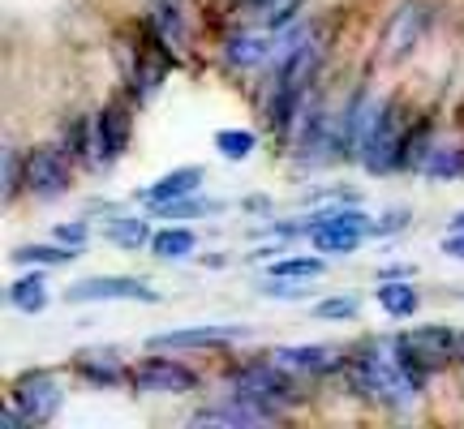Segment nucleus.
I'll return each mask as SVG.
<instances>
[{"label":"nucleus","instance_id":"f8f14e48","mask_svg":"<svg viewBox=\"0 0 464 429\" xmlns=\"http://www.w3.org/2000/svg\"><path fill=\"white\" fill-rule=\"evenodd\" d=\"M95 125H100V142H103V164H116L121 150L130 147V108L121 100H112L95 116Z\"/></svg>","mask_w":464,"mask_h":429},{"label":"nucleus","instance_id":"9d476101","mask_svg":"<svg viewBox=\"0 0 464 429\" xmlns=\"http://www.w3.org/2000/svg\"><path fill=\"white\" fill-rule=\"evenodd\" d=\"M426 5H417V0H409V5H400L396 17L387 22V31H382V61H400V56H409V52L417 48V39H421V31H426Z\"/></svg>","mask_w":464,"mask_h":429},{"label":"nucleus","instance_id":"dca6fc26","mask_svg":"<svg viewBox=\"0 0 464 429\" xmlns=\"http://www.w3.org/2000/svg\"><path fill=\"white\" fill-rule=\"evenodd\" d=\"M365 228H348V224H332V219H318L314 232H310V241H314L318 253H327V258H344V253H353V249L362 245Z\"/></svg>","mask_w":464,"mask_h":429},{"label":"nucleus","instance_id":"39448f33","mask_svg":"<svg viewBox=\"0 0 464 429\" xmlns=\"http://www.w3.org/2000/svg\"><path fill=\"white\" fill-rule=\"evenodd\" d=\"M61 404H65V386L52 369H26L9 386V408H17L26 425H48L61 413Z\"/></svg>","mask_w":464,"mask_h":429},{"label":"nucleus","instance_id":"2eb2a0df","mask_svg":"<svg viewBox=\"0 0 464 429\" xmlns=\"http://www.w3.org/2000/svg\"><path fill=\"white\" fill-rule=\"evenodd\" d=\"M276 52V39L271 34H232L224 43V61L237 69H254V65H266Z\"/></svg>","mask_w":464,"mask_h":429},{"label":"nucleus","instance_id":"f03ea898","mask_svg":"<svg viewBox=\"0 0 464 429\" xmlns=\"http://www.w3.org/2000/svg\"><path fill=\"white\" fill-rule=\"evenodd\" d=\"M297 382L284 365H276L271 357H258V361L237 365L228 374V391L241 399H254V404H266V408H284V404H297Z\"/></svg>","mask_w":464,"mask_h":429},{"label":"nucleus","instance_id":"393cba45","mask_svg":"<svg viewBox=\"0 0 464 429\" xmlns=\"http://www.w3.org/2000/svg\"><path fill=\"white\" fill-rule=\"evenodd\" d=\"M323 258H280V262H271V271L266 275H276V280H318L323 275Z\"/></svg>","mask_w":464,"mask_h":429},{"label":"nucleus","instance_id":"20e7f679","mask_svg":"<svg viewBox=\"0 0 464 429\" xmlns=\"http://www.w3.org/2000/svg\"><path fill=\"white\" fill-rule=\"evenodd\" d=\"M409 112H404V103L400 100H387L382 103V116L374 133H370V142L362 150V167L365 172H374V176H387V172H400V155H404V138H409Z\"/></svg>","mask_w":464,"mask_h":429},{"label":"nucleus","instance_id":"473e14b6","mask_svg":"<svg viewBox=\"0 0 464 429\" xmlns=\"http://www.w3.org/2000/svg\"><path fill=\"white\" fill-rule=\"evenodd\" d=\"M456 361L464 365V335H460V348H456Z\"/></svg>","mask_w":464,"mask_h":429},{"label":"nucleus","instance_id":"2f4dec72","mask_svg":"<svg viewBox=\"0 0 464 429\" xmlns=\"http://www.w3.org/2000/svg\"><path fill=\"white\" fill-rule=\"evenodd\" d=\"M448 228H451V232H464V211L451 214V224H448Z\"/></svg>","mask_w":464,"mask_h":429},{"label":"nucleus","instance_id":"6ab92c4d","mask_svg":"<svg viewBox=\"0 0 464 429\" xmlns=\"http://www.w3.org/2000/svg\"><path fill=\"white\" fill-rule=\"evenodd\" d=\"M78 258V249L61 245V241H52V245H17L9 253V262H22V266H65Z\"/></svg>","mask_w":464,"mask_h":429},{"label":"nucleus","instance_id":"9b49d317","mask_svg":"<svg viewBox=\"0 0 464 429\" xmlns=\"http://www.w3.org/2000/svg\"><path fill=\"white\" fill-rule=\"evenodd\" d=\"M271 361L284 365V369H288L293 378H318V374H327V369H335V365H344L335 348H323V344L276 348V352H271Z\"/></svg>","mask_w":464,"mask_h":429},{"label":"nucleus","instance_id":"a878e982","mask_svg":"<svg viewBox=\"0 0 464 429\" xmlns=\"http://www.w3.org/2000/svg\"><path fill=\"white\" fill-rule=\"evenodd\" d=\"M421 172H426V176H439V181H448V176H460V172H464V155H460L456 147H434Z\"/></svg>","mask_w":464,"mask_h":429},{"label":"nucleus","instance_id":"f3484780","mask_svg":"<svg viewBox=\"0 0 464 429\" xmlns=\"http://www.w3.org/2000/svg\"><path fill=\"white\" fill-rule=\"evenodd\" d=\"M150 249H155V258H164V262H181V258H189V253L198 249V236L189 228H164L150 236Z\"/></svg>","mask_w":464,"mask_h":429},{"label":"nucleus","instance_id":"1a4fd4ad","mask_svg":"<svg viewBox=\"0 0 464 429\" xmlns=\"http://www.w3.org/2000/svg\"><path fill=\"white\" fill-rule=\"evenodd\" d=\"M249 327H181V330H164V335H150L147 348L150 352H181V348H224L232 339H246Z\"/></svg>","mask_w":464,"mask_h":429},{"label":"nucleus","instance_id":"4468645a","mask_svg":"<svg viewBox=\"0 0 464 429\" xmlns=\"http://www.w3.org/2000/svg\"><path fill=\"white\" fill-rule=\"evenodd\" d=\"M198 189H202V167H177V172L160 176L155 185H147L142 198H147L150 206H168V202H181V198H189V194H198Z\"/></svg>","mask_w":464,"mask_h":429},{"label":"nucleus","instance_id":"c85d7f7f","mask_svg":"<svg viewBox=\"0 0 464 429\" xmlns=\"http://www.w3.org/2000/svg\"><path fill=\"white\" fill-rule=\"evenodd\" d=\"M52 241H61V245H69V249H82L86 245V224L82 219L56 224V228H52Z\"/></svg>","mask_w":464,"mask_h":429},{"label":"nucleus","instance_id":"aec40b11","mask_svg":"<svg viewBox=\"0 0 464 429\" xmlns=\"http://www.w3.org/2000/svg\"><path fill=\"white\" fill-rule=\"evenodd\" d=\"M103 232H108V241H112V245H121V249L150 245L147 219H138V214H116V219H108V224H103Z\"/></svg>","mask_w":464,"mask_h":429},{"label":"nucleus","instance_id":"ddd939ff","mask_svg":"<svg viewBox=\"0 0 464 429\" xmlns=\"http://www.w3.org/2000/svg\"><path fill=\"white\" fill-rule=\"evenodd\" d=\"M73 369H78V374H82L86 382H95V386H121V382H130V369L116 361L112 348L78 352V357H73Z\"/></svg>","mask_w":464,"mask_h":429},{"label":"nucleus","instance_id":"412c9836","mask_svg":"<svg viewBox=\"0 0 464 429\" xmlns=\"http://www.w3.org/2000/svg\"><path fill=\"white\" fill-rule=\"evenodd\" d=\"M379 305L392 318H413L417 314V288L409 280H382Z\"/></svg>","mask_w":464,"mask_h":429},{"label":"nucleus","instance_id":"b1692460","mask_svg":"<svg viewBox=\"0 0 464 429\" xmlns=\"http://www.w3.org/2000/svg\"><path fill=\"white\" fill-rule=\"evenodd\" d=\"M254 147H258V138H254L249 129H219L216 133V150L224 155V159H232V164L249 159V155H254Z\"/></svg>","mask_w":464,"mask_h":429},{"label":"nucleus","instance_id":"7c9ffc66","mask_svg":"<svg viewBox=\"0 0 464 429\" xmlns=\"http://www.w3.org/2000/svg\"><path fill=\"white\" fill-rule=\"evenodd\" d=\"M443 253H448V258H460V262H464V232H451L448 241H443Z\"/></svg>","mask_w":464,"mask_h":429},{"label":"nucleus","instance_id":"a211bd4d","mask_svg":"<svg viewBox=\"0 0 464 429\" xmlns=\"http://www.w3.org/2000/svg\"><path fill=\"white\" fill-rule=\"evenodd\" d=\"M9 305L22 310V314H39V310H48V280H44V275L14 280L9 283Z\"/></svg>","mask_w":464,"mask_h":429},{"label":"nucleus","instance_id":"4be33fe9","mask_svg":"<svg viewBox=\"0 0 464 429\" xmlns=\"http://www.w3.org/2000/svg\"><path fill=\"white\" fill-rule=\"evenodd\" d=\"M430 120H413L409 125V138H404V155H400V167L404 172H413V167H426V159H430Z\"/></svg>","mask_w":464,"mask_h":429},{"label":"nucleus","instance_id":"bb28decb","mask_svg":"<svg viewBox=\"0 0 464 429\" xmlns=\"http://www.w3.org/2000/svg\"><path fill=\"white\" fill-rule=\"evenodd\" d=\"M22 185H26V155H17L14 147H5V198L14 202Z\"/></svg>","mask_w":464,"mask_h":429},{"label":"nucleus","instance_id":"f257e3e1","mask_svg":"<svg viewBox=\"0 0 464 429\" xmlns=\"http://www.w3.org/2000/svg\"><path fill=\"white\" fill-rule=\"evenodd\" d=\"M348 386L365 399V404H379V408H409L421 391L417 374L404 365L396 339H374V344H362L353 357L344 361Z\"/></svg>","mask_w":464,"mask_h":429},{"label":"nucleus","instance_id":"6e6552de","mask_svg":"<svg viewBox=\"0 0 464 429\" xmlns=\"http://www.w3.org/2000/svg\"><path fill=\"white\" fill-rule=\"evenodd\" d=\"M26 189L34 198H61L69 189V155L61 147H34L26 155Z\"/></svg>","mask_w":464,"mask_h":429},{"label":"nucleus","instance_id":"423d86ee","mask_svg":"<svg viewBox=\"0 0 464 429\" xmlns=\"http://www.w3.org/2000/svg\"><path fill=\"white\" fill-rule=\"evenodd\" d=\"M130 386L138 396H189V391H198V374L181 361L147 357L130 369Z\"/></svg>","mask_w":464,"mask_h":429},{"label":"nucleus","instance_id":"c756f323","mask_svg":"<svg viewBox=\"0 0 464 429\" xmlns=\"http://www.w3.org/2000/svg\"><path fill=\"white\" fill-rule=\"evenodd\" d=\"M404 224H409V211H392V214H382V219H370L365 236H387V232H400Z\"/></svg>","mask_w":464,"mask_h":429},{"label":"nucleus","instance_id":"0eeeda50","mask_svg":"<svg viewBox=\"0 0 464 429\" xmlns=\"http://www.w3.org/2000/svg\"><path fill=\"white\" fill-rule=\"evenodd\" d=\"M69 305H86V300H142V305H160V292L147 280L133 275H86V280L65 288Z\"/></svg>","mask_w":464,"mask_h":429},{"label":"nucleus","instance_id":"cd10ccee","mask_svg":"<svg viewBox=\"0 0 464 429\" xmlns=\"http://www.w3.org/2000/svg\"><path fill=\"white\" fill-rule=\"evenodd\" d=\"M357 310H362L357 297H327L314 305V314L327 318V322H348V318H357Z\"/></svg>","mask_w":464,"mask_h":429},{"label":"nucleus","instance_id":"5701e85b","mask_svg":"<svg viewBox=\"0 0 464 429\" xmlns=\"http://www.w3.org/2000/svg\"><path fill=\"white\" fill-rule=\"evenodd\" d=\"M155 211L164 214V219H202V214H219V211H224V202H216V198H198V194H189V198L168 202V206H155Z\"/></svg>","mask_w":464,"mask_h":429},{"label":"nucleus","instance_id":"7ed1b4c3","mask_svg":"<svg viewBox=\"0 0 464 429\" xmlns=\"http://www.w3.org/2000/svg\"><path fill=\"white\" fill-rule=\"evenodd\" d=\"M396 348H400V357H404V365L417 374V382H426L434 369L456 361L460 335L451 327L434 322V327H413V330H404V335H396Z\"/></svg>","mask_w":464,"mask_h":429}]
</instances>
